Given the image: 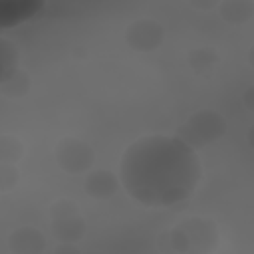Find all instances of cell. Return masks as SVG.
I'll return each mask as SVG.
<instances>
[{"label":"cell","instance_id":"d6986e66","mask_svg":"<svg viewBox=\"0 0 254 254\" xmlns=\"http://www.w3.org/2000/svg\"><path fill=\"white\" fill-rule=\"evenodd\" d=\"M240 99H242V105H244L248 111H252V109H254V85H248V87L242 91Z\"/></svg>","mask_w":254,"mask_h":254},{"label":"cell","instance_id":"6da1fadb","mask_svg":"<svg viewBox=\"0 0 254 254\" xmlns=\"http://www.w3.org/2000/svg\"><path fill=\"white\" fill-rule=\"evenodd\" d=\"M202 177L198 153L175 135H145L121 155L119 185L143 206L185 204Z\"/></svg>","mask_w":254,"mask_h":254},{"label":"cell","instance_id":"ba28073f","mask_svg":"<svg viewBox=\"0 0 254 254\" xmlns=\"http://www.w3.org/2000/svg\"><path fill=\"white\" fill-rule=\"evenodd\" d=\"M117 187H119L117 175H113V173L107 171V169H95V171L85 173L83 190H85V194L91 196V198H99V200L111 198V196L115 194Z\"/></svg>","mask_w":254,"mask_h":254},{"label":"cell","instance_id":"7a4b0ae2","mask_svg":"<svg viewBox=\"0 0 254 254\" xmlns=\"http://www.w3.org/2000/svg\"><path fill=\"white\" fill-rule=\"evenodd\" d=\"M175 254H212L218 244V226L206 216H189L171 230Z\"/></svg>","mask_w":254,"mask_h":254},{"label":"cell","instance_id":"3957f363","mask_svg":"<svg viewBox=\"0 0 254 254\" xmlns=\"http://www.w3.org/2000/svg\"><path fill=\"white\" fill-rule=\"evenodd\" d=\"M226 119L214 109H198L177 127L175 137L181 139L192 151L220 141L226 135Z\"/></svg>","mask_w":254,"mask_h":254},{"label":"cell","instance_id":"9c48e42d","mask_svg":"<svg viewBox=\"0 0 254 254\" xmlns=\"http://www.w3.org/2000/svg\"><path fill=\"white\" fill-rule=\"evenodd\" d=\"M87 224L81 214L65 216L60 220H52V234L58 242H79L85 236Z\"/></svg>","mask_w":254,"mask_h":254},{"label":"cell","instance_id":"5b68a950","mask_svg":"<svg viewBox=\"0 0 254 254\" xmlns=\"http://www.w3.org/2000/svg\"><path fill=\"white\" fill-rule=\"evenodd\" d=\"M165 40V28L151 18H141L125 28V42L135 52H155Z\"/></svg>","mask_w":254,"mask_h":254},{"label":"cell","instance_id":"4fadbf2b","mask_svg":"<svg viewBox=\"0 0 254 254\" xmlns=\"http://www.w3.org/2000/svg\"><path fill=\"white\" fill-rule=\"evenodd\" d=\"M187 58H189L190 69L196 71V73L210 71L218 64V60H220V56H218V52L214 48H194V50L189 52Z\"/></svg>","mask_w":254,"mask_h":254},{"label":"cell","instance_id":"ac0fdd59","mask_svg":"<svg viewBox=\"0 0 254 254\" xmlns=\"http://www.w3.org/2000/svg\"><path fill=\"white\" fill-rule=\"evenodd\" d=\"M54 254H79V248L75 242H58Z\"/></svg>","mask_w":254,"mask_h":254},{"label":"cell","instance_id":"5bb4252c","mask_svg":"<svg viewBox=\"0 0 254 254\" xmlns=\"http://www.w3.org/2000/svg\"><path fill=\"white\" fill-rule=\"evenodd\" d=\"M24 157V143L10 133L0 135V163L16 165Z\"/></svg>","mask_w":254,"mask_h":254},{"label":"cell","instance_id":"9a60e30c","mask_svg":"<svg viewBox=\"0 0 254 254\" xmlns=\"http://www.w3.org/2000/svg\"><path fill=\"white\" fill-rule=\"evenodd\" d=\"M73 214H79V206L75 204V200L71 198H58L50 204L48 208V216L50 220H60V218H65V216H73Z\"/></svg>","mask_w":254,"mask_h":254},{"label":"cell","instance_id":"2e32d148","mask_svg":"<svg viewBox=\"0 0 254 254\" xmlns=\"http://www.w3.org/2000/svg\"><path fill=\"white\" fill-rule=\"evenodd\" d=\"M20 179V171L16 165L0 163V192H10Z\"/></svg>","mask_w":254,"mask_h":254},{"label":"cell","instance_id":"277c9868","mask_svg":"<svg viewBox=\"0 0 254 254\" xmlns=\"http://www.w3.org/2000/svg\"><path fill=\"white\" fill-rule=\"evenodd\" d=\"M54 157L58 167L67 173V175H85L89 173L93 161H95V151L89 143L77 139V137H64L58 141L54 149Z\"/></svg>","mask_w":254,"mask_h":254},{"label":"cell","instance_id":"52a82bcc","mask_svg":"<svg viewBox=\"0 0 254 254\" xmlns=\"http://www.w3.org/2000/svg\"><path fill=\"white\" fill-rule=\"evenodd\" d=\"M46 246V236L36 226H18L8 236V248L12 254H44Z\"/></svg>","mask_w":254,"mask_h":254},{"label":"cell","instance_id":"30bf717a","mask_svg":"<svg viewBox=\"0 0 254 254\" xmlns=\"http://www.w3.org/2000/svg\"><path fill=\"white\" fill-rule=\"evenodd\" d=\"M218 14L224 22L244 24L254 16V2L252 0H222L218 4Z\"/></svg>","mask_w":254,"mask_h":254},{"label":"cell","instance_id":"8fae6325","mask_svg":"<svg viewBox=\"0 0 254 254\" xmlns=\"http://www.w3.org/2000/svg\"><path fill=\"white\" fill-rule=\"evenodd\" d=\"M20 67V50L18 46L0 36V85Z\"/></svg>","mask_w":254,"mask_h":254},{"label":"cell","instance_id":"8992f818","mask_svg":"<svg viewBox=\"0 0 254 254\" xmlns=\"http://www.w3.org/2000/svg\"><path fill=\"white\" fill-rule=\"evenodd\" d=\"M42 8V0H0V28H12L28 22Z\"/></svg>","mask_w":254,"mask_h":254},{"label":"cell","instance_id":"7c38bea8","mask_svg":"<svg viewBox=\"0 0 254 254\" xmlns=\"http://www.w3.org/2000/svg\"><path fill=\"white\" fill-rule=\"evenodd\" d=\"M32 89V77L26 69L18 67L2 85H0V93L6 97H24L28 95V91Z\"/></svg>","mask_w":254,"mask_h":254},{"label":"cell","instance_id":"e0dca14e","mask_svg":"<svg viewBox=\"0 0 254 254\" xmlns=\"http://www.w3.org/2000/svg\"><path fill=\"white\" fill-rule=\"evenodd\" d=\"M157 248H159V252H161V254H175L169 230H163V232H159V236H157Z\"/></svg>","mask_w":254,"mask_h":254}]
</instances>
